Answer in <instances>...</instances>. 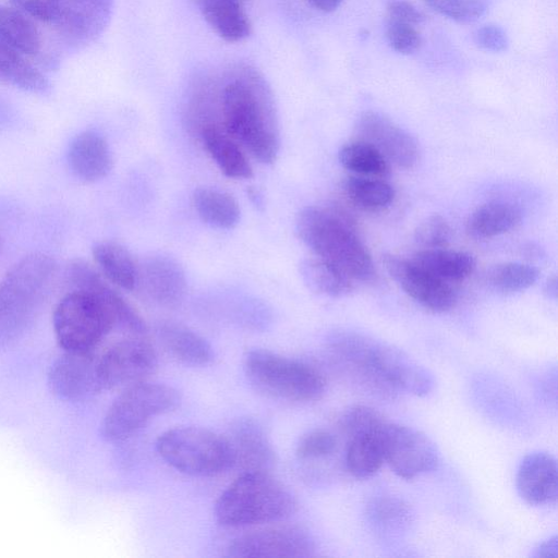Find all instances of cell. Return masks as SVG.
<instances>
[{"instance_id":"obj_33","label":"cell","mask_w":558,"mask_h":558,"mask_svg":"<svg viewBox=\"0 0 558 558\" xmlns=\"http://www.w3.org/2000/svg\"><path fill=\"white\" fill-rule=\"evenodd\" d=\"M351 204L365 211H379L388 207L393 198L392 186L381 178L350 175L342 184Z\"/></svg>"},{"instance_id":"obj_39","label":"cell","mask_w":558,"mask_h":558,"mask_svg":"<svg viewBox=\"0 0 558 558\" xmlns=\"http://www.w3.org/2000/svg\"><path fill=\"white\" fill-rule=\"evenodd\" d=\"M450 238L451 228L440 215L426 217L414 231V240L423 248L446 247Z\"/></svg>"},{"instance_id":"obj_43","label":"cell","mask_w":558,"mask_h":558,"mask_svg":"<svg viewBox=\"0 0 558 558\" xmlns=\"http://www.w3.org/2000/svg\"><path fill=\"white\" fill-rule=\"evenodd\" d=\"M387 20L418 25L424 21L423 13L408 0H388Z\"/></svg>"},{"instance_id":"obj_30","label":"cell","mask_w":558,"mask_h":558,"mask_svg":"<svg viewBox=\"0 0 558 558\" xmlns=\"http://www.w3.org/2000/svg\"><path fill=\"white\" fill-rule=\"evenodd\" d=\"M305 284L316 293L340 298L354 289V281L340 268L318 256L305 258L300 265Z\"/></svg>"},{"instance_id":"obj_6","label":"cell","mask_w":558,"mask_h":558,"mask_svg":"<svg viewBox=\"0 0 558 558\" xmlns=\"http://www.w3.org/2000/svg\"><path fill=\"white\" fill-rule=\"evenodd\" d=\"M245 376L262 395L287 402L318 400L326 390V378L315 366L284 355L255 349L243 362Z\"/></svg>"},{"instance_id":"obj_19","label":"cell","mask_w":558,"mask_h":558,"mask_svg":"<svg viewBox=\"0 0 558 558\" xmlns=\"http://www.w3.org/2000/svg\"><path fill=\"white\" fill-rule=\"evenodd\" d=\"M234 453V465L245 471H264L275 465L274 448L262 426L252 418L232 423L227 436Z\"/></svg>"},{"instance_id":"obj_42","label":"cell","mask_w":558,"mask_h":558,"mask_svg":"<svg viewBox=\"0 0 558 558\" xmlns=\"http://www.w3.org/2000/svg\"><path fill=\"white\" fill-rule=\"evenodd\" d=\"M473 40L480 48L500 52L508 47V36L504 28L495 24H487L477 28L473 34Z\"/></svg>"},{"instance_id":"obj_4","label":"cell","mask_w":558,"mask_h":558,"mask_svg":"<svg viewBox=\"0 0 558 558\" xmlns=\"http://www.w3.org/2000/svg\"><path fill=\"white\" fill-rule=\"evenodd\" d=\"M299 239L315 254L330 262L354 282L373 281L376 269L352 220L335 207L308 206L295 219Z\"/></svg>"},{"instance_id":"obj_32","label":"cell","mask_w":558,"mask_h":558,"mask_svg":"<svg viewBox=\"0 0 558 558\" xmlns=\"http://www.w3.org/2000/svg\"><path fill=\"white\" fill-rule=\"evenodd\" d=\"M383 430L384 428L379 432L363 433L348 438L345 464L353 476L367 478L381 468L385 462Z\"/></svg>"},{"instance_id":"obj_8","label":"cell","mask_w":558,"mask_h":558,"mask_svg":"<svg viewBox=\"0 0 558 558\" xmlns=\"http://www.w3.org/2000/svg\"><path fill=\"white\" fill-rule=\"evenodd\" d=\"M180 399L179 391L166 384L145 380L125 387L105 413L101 435L111 442L123 441L151 418L177 408Z\"/></svg>"},{"instance_id":"obj_26","label":"cell","mask_w":558,"mask_h":558,"mask_svg":"<svg viewBox=\"0 0 558 558\" xmlns=\"http://www.w3.org/2000/svg\"><path fill=\"white\" fill-rule=\"evenodd\" d=\"M97 269L113 286L125 291H135L138 278V262L122 244L113 241L96 243L92 250Z\"/></svg>"},{"instance_id":"obj_9","label":"cell","mask_w":558,"mask_h":558,"mask_svg":"<svg viewBox=\"0 0 558 558\" xmlns=\"http://www.w3.org/2000/svg\"><path fill=\"white\" fill-rule=\"evenodd\" d=\"M58 344L66 352H89L114 328L111 311L96 296L73 289L56 305L52 315Z\"/></svg>"},{"instance_id":"obj_17","label":"cell","mask_w":558,"mask_h":558,"mask_svg":"<svg viewBox=\"0 0 558 558\" xmlns=\"http://www.w3.org/2000/svg\"><path fill=\"white\" fill-rule=\"evenodd\" d=\"M48 386L58 398L83 401L102 390L98 374V355L89 352H66L50 366Z\"/></svg>"},{"instance_id":"obj_35","label":"cell","mask_w":558,"mask_h":558,"mask_svg":"<svg viewBox=\"0 0 558 558\" xmlns=\"http://www.w3.org/2000/svg\"><path fill=\"white\" fill-rule=\"evenodd\" d=\"M538 276V270L531 265L507 262L489 268L486 274V282L500 292L514 293L532 287Z\"/></svg>"},{"instance_id":"obj_25","label":"cell","mask_w":558,"mask_h":558,"mask_svg":"<svg viewBox=\"0 0 558 558\" xmlns=\"http://www.w3.org/2000/svg\"><path fill=\"white\" fill-rule=\"evenodd\" d=\"M213 31L229 43L247 38L252 31L243 0H195Z\"/></svg>"},{"instance_id":"obj_2","label":"cell","mask_w":558,"mask_h":558,"mask_svg":"<svg viewBox=\"0 0 558 558\" xmlns=\"http://www.w3.org/2000/svg\"><path fill=\"white\" fill-rule=\"evenodd\" d=\"M331 356L383 390L428 395L435 385L433 375L404 351L351 331H340L328 342Z\"/></svg>"},{"instance_id":"obj_14","label":"cell","mask_w":558,"mask_h":558,"mask_svg":"<svg viewBox=\"0 0 558 558\" xmlns=\"http://www.w3.org/2000/svg\"><path fill=\"white\" fill-rule=\"evenodd\" d=\"M357 140L373 145L388 162L401 169H412L420 160L415 138L387 116L364 111L354 126Z\"/></svg>"},{"instance_id":"obj_40","label":"cell","mask_w":558,"mask_h":558,"mask_svg":"<svg viewBox=\"0 0 558 558\" xmlns=\"http://www.w3.org/2000/svg\"><path fill=\"white\" fill-rule=\"evenodd\" d=\"M385 36L388 45L402 54L413 53L422 41L416 25L390 20H386Z\"/></svg>"},{"instance_id":"obj_13","label":"cell","mask_w":558,"mask_h":558,"mask_svg":"<svg viewBox=\"0 0 558 558\" xmlns=\"http://www.w3.org/2000/svg\"><path fill=\"white\" fill-rule=\"evenodd\" d=\"M114 0H60L54 29L68 47L83 49L107 28Z\"/></svg>"},{"instance_id":"obj_37","label":"cell","mask_w":558,"mask_h":558,"mask_svg":"<svg viewBox=\"0 0 558 558\" xmlns=\"http://www.w3.org/2000/svg\"><path fill=\"white\" fill-rule=\"evenodd\" d=\"M435 12L458 23H473L486 10V0H424Z\"/></svg>"},{"instance_id":"obj_18","label":"cell","mask_w":558,"mask_h":558,"mask_svg":"<svg viewBox=\"0 0 558 558\" xmlns=\"http://www.w3.org/2000/svg\"><path fill=\"white\" fill-rule=\"evenodd\" d=\"M186 277L181 265L165 254H151L138 262L136 290L166 307L178 305L186 293Z\"/></svg>"},{"instance_id":"obj_1","label":"cell","mask_w":558,"mask_h":558,"mask_svg":"<svg viewBox=\"0 0 558 558\" xmlns=\"http://www.w3.org/2000/svg\"><path fill=\"white\" fill-rule=\"evenodd\" d=\"M186 119L193 130L217 123L254 159L276 160L280 147L278 111L270 85L246 62L198 73L190 83Z\"/></svg>"},{"instance_id":"obj_11","label":"cell","mask_w":558,"mask_h":558,"mask_svg":"<svg viewBox=\"0 0 558 558\" xmlns=\"http://www.w3.org/2000/svg\"><path fill=\"white\" fill-rule=\"evenodd\" d=\"M158 356L145 336L131 335L112 343L98 355L102 390L125 388L145 381L156 371Z\"/></svg>"},{"instance_id":"obj_15","label":"cell","mask_w":558,"mask_h":558,"mask_svg":"<svg viewBox=\"0 0 558 558\" xmlns=\"http://www.w3.org/2000/svg\"><path fill=\"white\" fill-rule=\"evenodd\" d=\"M384 266L400 288L423 307L444 313L457 302V293L449 282L442 281L416 265L412 259L385 254Z\"/></svg>"},{"instance_id":"obj_24","label":"cell","mask_w":558,"mask_h":558,"mask_svg":"<svg viewBox=\"0 0 558 558\" xmlns=\"http://www.w3.org/2000/svg\"><path fill=\"white\" fill-rule=\"evenodd\" d=\"M0 43L38 59L41 65L53 62L43 52V39L36 24L14 7L0 5Z\"/></svg>"},{"instance_id":"obj_31","label":"cell","mask_w":558,"mask_h":558,"mask_svg":"<svg viewBox=\"0 0 558 558\" xmlns=\"http://www.w3.org/2000/svg\"><path fill=\"white\" fill-rule=\"evenodd\" d=\"M192 198L194 208L204 222L220 229H231L238 225L241 210L231 194L218 189L198 187Z\"/></svg>"},{"instance_id":"obj_7","label":"cell","mask_w":558,"mask_h":558,"mask_svg":"<svg viewBox=\"0 0 558 558\" xmlns=\"http://www.w3.org/2000/svg\"><path fill=\"white\" fill-rule=\"evenodd\" d=\"M156 449L172 469L191 476H215L234 466L227 436L198 426H178L159 435Z\"/></svg>"},{"instance_id":"obj_5","label":"cell","mask_w":558,"mask_h":558,"mask_svg":"<svg viewBox=\"0 0 558 558\" xmlns=\"http://www.w3.org/2000/svg\"><path fill=\"white\" fill-rule=\"evenodd\" d=\"M298 508L292 493L269 472H242L220 494L215 518L225 527H246L280 522Z\"/></svg>"},{"instance_id":"obj_34","label":"cell","mask_w":558,"mask_h":558,"mask_svg":"<svg viewBox=\"0 0 558 558\" xmlns=\"http://www.w3.org/2000/svg\"><path fill=\"white\" fill-rule=\"evenodd\" d=\"M339 161L355 175L384 178L389 172L386 158L373 145L357 138L340 148Z\"/></svg>"},{"instance_id":"obj_36","label":"cell","mask_w":558,"mask_h":558,"mask_svg":"<svg viewBox=\"0 0 558 558\" xmlns=\"http://www.w3.org/2000/svg\"><path fill=\"white\" fill-rule=\"evenodd\" d=\"M388 421L373 408L355 405L345 410L339 418L342 433L349 438L363 433L379 432Z\"/></svg>"},{"instance_id":"obj_3","label":"cell","mask_w":558,"mask_h":558,"mask_svg":"<svg viewBox=\"0 0 558 558\" xmlns=\"http://www.w3.org/2000/svg\"><path fill=\"white\" fill-rule=\"evenodd\" d=\"M57 276L54 259L32 253L17 260L0 281V349L19 342L33 327Z\"/></svg>"},{"instance_id":"obj_10","label":"cell","mask_w":558,"mask_h":558,"mask_svg":"<svg viewBox=\"0 0 558 558\" xmlns=\"http://www.w3.org/2000/svg\"><path fill=\"white\" fill-rule=\"evenodd\" d=\"M316 549L312 534L300 525L276 524L233 538L225 548L228 558H305Z\"/></svg>"},{"instance_id":"obj_27","label":"cell","mask_w":558,"mask_h":558,"mask_svg":"<svg viewBox=\"0 0 558 558\" xmlns=\"http://www.w3.org/2000/svg\"><path fill=\"white\" fill-rule=\"evenodd\" d=\"M0 82L37 95H46L51 89L48 77L25 54L1 43Z\"/></svg>"},{"instance_id":"obj_16","label":"cell","mask_w":558,"mask_h":558,"mask_svg":"<svg viewBox=\"0 0 558 558\" xmlns=\"http://www.w3.org/2000/svg\"><path fill=\"white\" fill-rule=\"evenodd\" d=\"M65 275L75 290L90 293L111 311L117 327L131 335H146L147 326L140 313L96 267L83 259H74L68 265Z\"/></svg>"},{"instance_id":"obj_44","label":"cell","mask_w":558,"mask_h":558,"mask_svg":"<svg viewBox=\"0 0 558 558\" xmlns=\"http://www.w3.org/2000/svg\"><path fill=\"white\" fill-rule=\"evenodd\" d=\"M313 8L318 11L329 13L335 11L343 0H306Z\"/></svg>"},{"instance_id":"obj_22","label":"cell","mask_w":558,"mask_h":558,"mask_svg":"<svg viewBox=\"0 0 558 558\" xmlns=\"http://www.w3.org/2000/svg\"><path fill=\"white\" fill-rule=\"evenodd\" d=\"M165 351L189 366H205L214 360L211 345L190 327L173 320H162L156 328Z\"/></svg>"},{"instance_id":"obj_20","label":"cell","mask_w":558,"mask_h":558,"mask_svg":"<svg viewBox=\"0 0 558 558\" xmlns=\"http://www.w3.org/2000/svg\"><path fill=\"white\" fill-rule=\"evenodd\" d=\"M517 488L519 495L530 505L554 504L558 492L556 459L541 451L527 454L518 469Z\"/></svg>"},{"instance_id":"obj_12","label":"cell","mask_w":558,"mask_h":558,"mask_svg":"<svg viewBox=\"0 0 558 558\" xmlns=\"http://www.w3.org/2000/svg\"><path fill=\"white\" fill-rule=\"evenodd\" d=\"M381 441L385 462L400 477L414 478L435 470L439 463L435 444L415 428L387 422Z\"/></svg>"},{"instance_id":"obj_41","label":"cell","mask_w":558,"mask_h":558,"mask_svg":"<svg viewBox=\"0 0 558 558\" xmlns=\"http://www.w3.org/2000/svg\"><path fill=\"white\" fill-rule=\"evenodd\" d=\"M14 8L32 20L53 24L57 20L60 0H10Z\"/></svg>"},{"instance_id":"obj_23","label":"cell","mask_w":558,"mask_h":558,"mask_svg":"<svg viewBox=\"0 0 558 558\" xmlns=\"http://www.w3.org/2000/svg\"><path fill=\"white\" fill-rule=\"evenodd\" d=\"M199 138L208 155L232 179H250L253 168L243 147L221 125L209 123L198 130Z\"/></svg>"},{"instance_id":"obj_29","label":"cell","mask_w":558,"mask_h":558,"mask_svg":"<svg viewBox=\"0 0 558 558\" xmlns=\"http://www.w3.org/2000/svg\"><path fill=\"white\" fill-rule=\"evenodd\" d=\"M411 259L446 282L464 280L475 268V260L471 254L445 247L424 248L415 253Z\"/></svg>"},{"instance_id":"obj_28","label":"cell","mask_w":558,"mask_h":558,"mask_svg":"<svg viewBox=\"0 0 558 558\" xmlns=\"http://www.w3.org/2000/svg\"><path fill=\"white\" fill-rule=\"evenodd\" d=\"M522 219L521 208L507 201H490L482 204L470 215L466 229L477 239H489L509 232Z\"/></svg>"},{"instance_id":"obj_21","label":"cell","mask_w":558,"mask_h":558,"mask_svg":"<svg viewBox=\"0 0 558 558\" xmlns=\"http://www.w3.org/2000/svg\"><path fill=\"white\" fill-rule=\"evenodd\" d=\"M68 162L77 179L96 182L108 175L113 159L105 137L96 131L86 130L70 143Z\"/></svg>"},{"instance_id":"obj_38","label":"cell","mask_w":558,"mask_h":558,"mask_svg":"<svg viewBox=\"0 0 558 558\" xmlns=\"http://www.w3.org/2000/svg\"><path fill=\"white\" fill-rule=\"evenodd\" d=\"M336 448V436L327 429L316 428L300 438L295 452L302 460H313L332 454Z\"/></svg>"},{"instance_id":"obj_45","label":"cell","mask_w":558,"mask_h":558,"mask_svg":"<svg viewBox=\"0 0 558 558\" xmlns=\"http://www.w3.org/2000/svg\"><path fill=\"white\" fill-rule=\"evenodd\" d=\"M545 292L553 298H556L557 294V281L556 277H551L547 280L545 286Z\"/></svg>"},{"instance_id":"obj_46","label":"cell","mask_w":558,"mask_h":558,"mask_svg":"<svg viewBox=\"0 0 558 558\" xmlns=\"http://www.w3.org/2000/svg\"><path fill=\"white\" fill-rule=\"evenodd\" d=\"M0 247H1V243H0Z\"/></svg>"}]
</instances>
